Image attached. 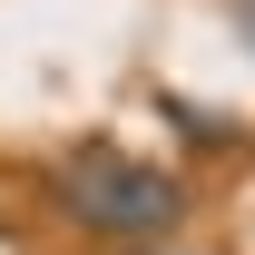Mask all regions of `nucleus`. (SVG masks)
Wrapping results in <instances>:
<instances>
[{
  "label": "nucleus",
  "instance_id": "1",
  "mask_svg": "<svg viewBox=\"0 0 255 255\" xmlns=\"http://www.w3.org/2000/svg\"><path fill=\"white\" fill-rule=\"evenodd\" d=\"M59 206L89 226V236H108V246H147V236H167V226L187 216V177L157 167V157H128L108 137H89V147L59 167Z\"/></svg>",
  "mask_w": 255,
  "mask_h": 255
},
{
  "label": "nucleus",
  "instance_id": "2",
  "mask_svg": "<svg viewBox=\"0 0 255 255\" xmlns=\"http://www.w3.org/2000/svg\"><path fill=\"white\" fill-rule=\"evenodd\" d=\"M236 30H246V39H255V0H236Z\"/></svg>",
  "mask_w": 255,
  "mask_h": 255
}]
</instances>
